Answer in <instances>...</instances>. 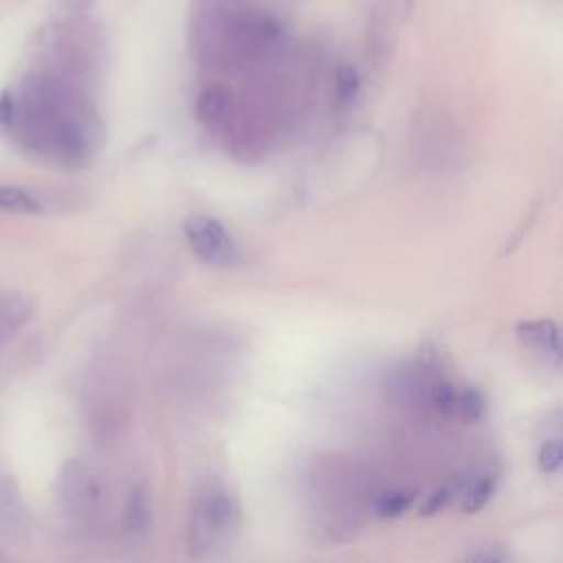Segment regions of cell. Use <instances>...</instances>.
Returning <instances> with one entry per match:
<instances>
[{
  "mask_svg": "<svg viewBox=\"0 0 563 563\" xmlns=\"http://www.w3.org/2000/svg\"><path fill=\"white\" fill-rule=\"evenodd\" d=\"M185 235L191 251L207 264L231 266L240 260L238 244L216 218L202 213L189 216L185 222Z\"/></svg>",
  "mask_w": 563,
  "mask_h": 563,
  "instance_id": "6da1fadb",
  "label": "cell"
},
{
  "mask_svg": "<svg viewBox=\"0 0 563 563\" xmlns=\"http://www.w3.org/2000/svg\"><path fill=\"white\" fill-rule=\"evenodd\" d=\"M238 523V508L233 499L224 490H205L194 508V523L191 530H196V541L202 534H220L231 530Z\"/></svg>",
  "mask_w": 563,
  "mask_h": 563,
  "instance_id": "7a4b0ae2",
  "label": "cell"
},
{
  "mask_svg": "<svg viewBox=\"0 0 563 563\" xmlns=\"http://www.w3.org/2000/svg\"><path fill=\"white\" fill-rule=\"evenodd\" d=\"M517 336L526 347L539 350L541 354L550 356L552 361L559 363V328L550 319H539V321H523L517 325Z\"/></svg>",
  "mask_w": 563,
  "mask_h": 563,
  "instance_id": "3957f363",
  "label": "cell"
},
{
  "mask_svg": "<svg viewBox=\"0 0 563 563\" xmlns=\"http://www.w3.org/2000/svg\"><path fill=\"white\" fill-rule=\"evenodd\" d=\"M62 495L73 508H90L95 504L99 486L81 464H68V468L62 475Z\"/></svg>",
  "mask_w": 563,
  "mask_h": 563,
  "instance_id": "277c9868",
  "label": "cell"
},
{
  "mask_svg": "<svg viewBox=\"0 0 563 563\" xmlns=\"http://www.w3.org/2000/svg\"><path fill=\"white\" fill-rule=\"evenodd\" d=\"M31 303L26 297L9 290H0V341L15 336L31 319Z\"/></svg>",
  "mask_w": 563,
  "mask_h": 563,
  "instance_id": "5b68a950",
  "label": "cell"
},
{
  "mask_svg": "<svg viewBox=\"0 0 563 563\" xmlns=\"http://www.w3.org/2000/svg\"><path fill=\"white\" fill-rule=\"evenodd\" d=\"M152 523V501H150V493L145 486H134L128 504H125V512H123V528L130 537H141Z\"/></svg>",
  "mask_w": 563,
  "mask_h": 563,
  "instance_id": "8992f818",
  "label": "cell"
},
{
  "mask_svg": "<svg viewBox=\"0 0 563 563\" xmlns=\"http://www.w3.org/2000/svg\"><path fill=\"white\" fill-rule=\"evenodd\" d=\"M0 211L35 216V213H42V205L20 187L0 185Z\"/></svg>",
  "mask_w": 563,
  "mask_h": 563,
  "instance_id": "52a82bcc",
  "label": "cell"
},
{
  "mask_svg": "<svg viewBox=\"0 0 563 563\" xmlns=\"http://www.w3.org/2000/svg\"><path fill=\"white\" fill-rule=\"evenodd\" d=\"M227 92L222 88H207L196 103V114L205 125L218 123L222 119V114L227 112Z\"/></svg>",
  "mask_w": 563,
  "mask_h": 563,
  "instance_id": "ba28073f",
  "label": "cell"
},
{
  "mask_svg": "<svg viewBox=\"0 0 563 563\" xmlns=\"http://www.w3.org/2000/svg\"><path fill=\"white\" fill-rule=\"evenodd\" d=\"M486 409V398L482 394L479 387H466L460 394H455V407L453 413L462 420V422H475L482 418Z\"/></svg>",
  "mask_w": 563,
  "mask_h": 563,
  "instance_id": "9c48e42d",
  "label": "cell"
},
{
  "mask_svg": "<svg viewBox=\"0 0 563 563\" xmlns=\"http://www.w3.org/2000/svg\"><path fill=\"white\" fill-rule=\"evenodd\" d=\"M413 499H416L413 490H387L378 497L374 510L380 519H394V517H400L405 510H409Z\"/></svg>",
  "mask_w": 563,
  "mask_h": 563,
  "instance_id": "30bf717a",
  "label": "cell"
},
{
  "mask_svg": "<svg viewBox=\"0 0 563 563\" xmlns=\"http://www.w3.org/2000/svg\"><path fill=\"white\" fill-rule=\"evenodd\" d=\"M493 490H495V482H493L490 477H482L479 482H475V484L466 490L464 501H462V508H464L466 512H477V510H482V508L488 504V499L493 497Z\"/></svg>",
  "mask_w": 563,
  "mask_h": 563,
  "instance_id": "8fae6325",
  "label": "cell"
},
{
  "mask_svg": "<svg viewBox=\"0 0 563 563\" xmlns=\"http://www.w3.org/2000/svg\"><path fill=\"white\" fill-rule=\"evenodd\" d=\"M431 402L433 407L444 413V416H451L453 413V407H455V389L451 383L446 380H438L431 389Z\"/></svg>",
  "mask_w": 563,
  "mask_h": 563,
  "instance_id": "7c38bea8",
  "label": "cell"
},
{
  "mask_svg": "<svg viewBox=\"0 0 563 563\" xmlns=\"http://www.w3.org/2000/svg\"><path fill=\"white\" fill-rule=\"evenodd\" d=\"M561 457H563L561 442L559 440H548L539 449V468L543 473H556L559 466H561Z\"/></svg>",
  "mask_w": 563,
  "mask_h": 563,
  "instance_id": "4fadbf2b",
  "label": "cell"
},
{
  "mask_svg": "<svg viewBox=\"0 0 563 563\" xmlns=\"http://www.w3.org/2000/svg\"><path fill=\"white\" fill-rule=\"evenodd\" d=\"M358 90V75L350 66H339L336 70V95L341 101H347Z\"/></svg>",
  "mask_w": 563,
  "mask_h": 563,
  "instance_id": "5bb4252c",
  "label": "cell"
},
{
  "mask_svg": "<svg viewBox=\"0 0 563 563\" xmlns=\"http://www.w3.org/2000/svg\"><path fill=\"white\" fill-rule=\"evenodd\" d=\"M449 499H451V493H449L446 488H438V490H433V493L422 501V506H420V515H422V517L438 515L442 508H446Z\"/></svg>",
  "mask_w": 563,
  "mask_h": 563,
  "instance_id": "9a60e30c",
  "label": "cell"
},
{
  "mask_svg": "<svg viewBox=\"0 0 563 563\" xmlns=\"http://www.w3.org/2000/svg\"><path fill=\"white\" fill-rule=\"evenodd\" d=\"M15 112H18V106H15V99L11 92H2L0 95V130H9L13 128L15 123Z\"/></svg>",
  "mask_w": 563,
  "mask_h": 563,
  "instance_id": "2e32d148",
  "label": "cell"
},
{
  "mask_svg": "<svg viewBox=\"0 0 563 563\" xmlns=\"http://www.w3.org/2000/svg\"><path fill=\"white\" fill-rule=\"evenodd\" d=\"M471 561H486V563H493V561H506L508 554L499 552V550H484V552H475L468 556Z\"/></svg>",
  "mask_w": 563,
  "mask_h": 563,
  "instance_id": "e0dca14e",
  "label": "cell"
},
{
  "mask_svg": "<svg viewBox=\"0 0 563 563\" xmlns=\"http://www.w3.org/2000/svg\"><path fill=\"white\" fill-rule=\"evenodd\" d=\"M411 4H413V0H402V7H405V9H409Z\"/></svg>",
  "mask_w": 563,
  "mask_h": 563,
  "instance_id": "ac0fdd59",
  "label": "cell"
}]
</instances>
